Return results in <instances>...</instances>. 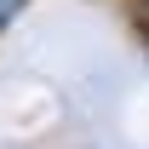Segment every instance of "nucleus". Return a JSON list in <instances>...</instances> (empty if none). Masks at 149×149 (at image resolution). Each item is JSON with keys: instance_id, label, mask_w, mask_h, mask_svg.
Instances as JSON below:
<instances>
[{"instance_id": "obj_1", "label": "nucleus", "mask_w": 149, "mask_h": 149, "mask_svg": "<svg viewBox=\"0 0 149 149\" xmlns=\"http://www.w3.org/2000/svg\"><path fill=\"white\" fill-rule=\"evenodd\" d=\"M17 12H23V0H0V29H6V23L17 17Z\"/></svg>"}, {"instance_id": "obj_2", "label": "nucleus", "mask_w": 149, "mask_h": 149, "mask_svg": "<svg viewBox=\"0 0 149 149\" xmlns=\"http://www.w3.org/2000/svg\"><path fill=\"white\" fill-rule=\"evenodd\" d=\"M138 29H143V40H149V0H138Z\"/></svg>"}]
</instances>
